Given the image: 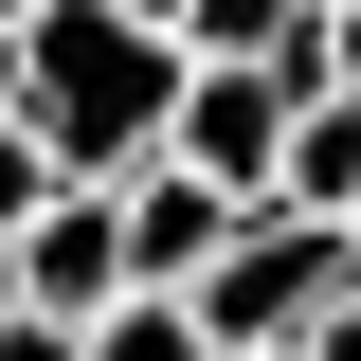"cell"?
<instances>
[{
    "label": "cell",
    "mask_w": 361,
    "mask_h": 361,
    "mask_svg": "<svg viewBox=\"0 0 361 361\" xmlns=\"http://www.w3.org/2000/svg\"><path fill=\"white\" fill-rule=\"evenodd\" d=\"M18 127L54 145V180L127 199L163 163V127H180V37L127 18V0H54L37 37H18Z\"/></svg>",
    "instance_id": "obj_1"
},
{
    "label": "cell",
    "mask_w": 361,
    "mask_h": 361,
    "mask_svg": "<svg viewBox=\"0 0 361 361\" xmlns=\"http://www.w3.org/2000/svg\"><path fill=\"white\" fill-rule=\"evenodd\" d=\"M343 307H361V235H325V217H235V253L199 271V343L217 361H307Z\"/></svg>",
    "instance_id": "obj_2"
},
{
    "label": "cell",
    "mask_w": 361,
    "mask_h": 361,
    "mask_svg": "<svg viewBox=\"0 0 361 361\" xmlns=\"http://www.w3.org/2000/svg\"><path fill=\"white\" fill-rule=\"evenodd\" d=\"M289 127H307V90H289V73H180L163 163H180V180H217L235 217H271V199H289Z\"/></svg>",
    "instance_id": "obj_3"
},
{
    "label": "cell",
    "mask_w": 361,
    "mask_h": 361,
    "mask_svg": "<svg viewBox=\"0 0 361 361\" xmlns=\"http://www.w3.org/2000/svg\"><path fill=\"white\" fill-rule=\"evenodd\" d=\"M109 307H127V217L73 180V199L18 235V325H109Z\"/></svg>",
    "instance_id": "obj_4"
},
{
    "label": "cell",
    "mask_w": 361,
    "mask_h": 361,
    "mask_svg": "<svg viewBox=\"0 0 361 361\" xmlns=\"http://www.w3.org/2000/svg\"><path fill=\"white\" fill-rule=\"evenodd\" d=\"M325 0H180V73H271Z\"/></svg>",
    "instance_id": "obj_5"
},
{
    "label": "cell",
    "mask_w": 361,
    "mask_h": 361,
    "mask_svg": "<svg viewBox=\"0 0 361 361\" xmlns=\"http://www.w3.org/2000/svg\"><path fill=\"white\" fill-rule=\"evenodd\" d=\"M73 343H90V361H217L199 307H109V325H73Z\"/></svg>",
    "instance_id": "obj_6"
},
{
    "label": "cell",
    "mask_w": 361,
    "mask_h": 361,
    "mask_svg": "<svg viewBox=\"0 0 361 361\" xmlns=\"http://www.w3.org/2000/svg\"><path fill=\"white\" fill-rule=\"evenodd\" d=\"M0 361H90V343H73V325H0Z\"/></svg>",
    "instance_id": "obj_7"
},
{
    "label": "cell",
    "mask_w": 361,
    "mask_h": 361,
    "mask_svg": "<svg viewBox=\"0 0 361 361\" xmlns=\"http://www.w3.org/2000/svg\"><path fill=\"white\" fill-rule=\"evenodd\" d=\"M307 361H361V307H343V325H325V343H307Z\"/></svg>",
    "instance_id": "obj_8"
},
{
    "label": "cell",
    "mask_w": 361,
    "mask_h": 361,
    "mask_svg": "<svg viewBox=\"0 0 361 361\" xmlns=\"http://www.w3.org/2000/svg\"><path fill=\"white\" fill-rule=\"evenodd\" d=\"M37 18H54V0H0V37H37Z\"/></svg>",
    "instance_id": "obj_9"
}]
</instances>
